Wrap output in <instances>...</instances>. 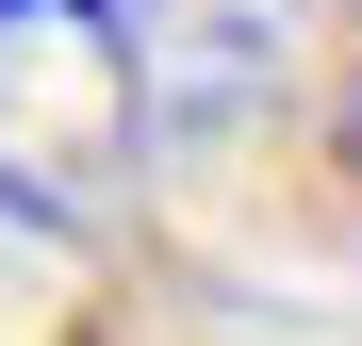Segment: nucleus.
<instances>
[{
    "label": "nucleus",
    "instance_id": "20e7f679",
    "mask_svg": "<svg viewBox=\"0 0 362 346\" xmlns=\"http://www.w3.org/2000/svg\"><path fill=\"white\" fill-rule=\"evenodd\" d=\"M329 115H346V182H362V50H346V83H329Z\"/></svg>",
    "mask_w": 362,
    "mask_h": 346
},
{
    "label": "nucleus",
    "instance_id": "7ed1b4c3",
    "mask_svg": "<svg viewBox=\"0 0 362 346\" xmlns=\"http://www.w3.org/2000/svg\"><path fill=\"white\" fill-rule=\"evenodd\" d=\"M99 330H115V264H99V231L0 182V346H99Z\"/></svg>",
    "mask_w": 362,
    "mask_h": 346
},
{
    "label": "nucleus",
    "instance_id": "f257e3e1",
    "mask_svg": "<svg viewBox=\"0 0 362 346\" xmlns=\"http://www.w3.org/2000/svg\"><path fill=\"white\" fill-rule=\"evenodd\" d=\"M115 50H132L148 149H230L280 132L313 83H346L362 0H115Z\"/></svg>",
    "mask_w": 362,
    "mask_h": 346
},
{
    "label": "nucleus",
    "instance_id": "f03ea898",
    "mask_svg": "<svg viewBox=\"0 0 362 346\" xmlns=\"http://www.w3.org/2000/svg\"><path fill=\"white\" fill-rule=\"evenodd\" d=\"M132 165H148V99L115 50V0H0V182L99 231Z\"/></svg>",
    "mask_w": 362,
    "mask_h": 346
}]
</instances>
